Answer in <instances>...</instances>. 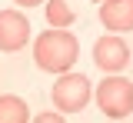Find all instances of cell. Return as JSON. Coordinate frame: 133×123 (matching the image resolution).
<instances>
[{
	"instance_id": "277c9868",
	"label": "cell",
	"mask_w": 133,
	"mask_h": 123,
	"mask_svg": "<svg viewBox=\"0 0 133 123\" xmlns=\"http://www.w3.org/2000/svg\"><path fill=\"white\" fill-rule=\"evenodd\" d=\"M93 63L113 77V73H120L127 63H130V47H127L116 33H107V37H100L97 43H93Z\"/></svg>"
},
{
	"instance_id": "ba28073f",
	"label": "cell",
	"mask_w": 133,
	"mask_h": 123,
	"mask_svg": "<svg viewBox=\"0 0 133 123\" xmlns=\"http://www.w3.org/2000/svg\"><path fill=\"white\" fill-rule=\"evenodd\" d=\"M47 23L53 30H66L73 23V10L66 0H47Z\"/></svg>"
},
{
	"instance_id": "30bf717a",
	"label": "cell",
	"mask_w": 133,
	"mask_h": 123,
	"mask_svg": "<svg viewBox=\"0 0 133 123\" xmlns=\"http://www.w3.org/2000/svg\"><path fill=\"white\" fill-rule=\"evenodd\" d=\"M14 3H20V7H37L40 0H14Z\"/></svg>"
},
{
	"instance_id": "5b68a950",
	"label": "cell",
	"mask_w": 133,
	"mask_h": 123,
	"mask_svg": "<svg viewBox=\"0 0 133 123\" xmlns=\"http://www.w3.org/2000/svg\"><path fill=\"white\" fill-rule=\"evenodd\" d=\"M30 43V20L17 10H0V50L17 53Z\"/></svg>"
},
{
	"instance_id": "8992f818",
	"label": "cell",
	"mask_w": 133,
	"mask_h": 123,
	"mask_svg": "<svg viewBox=\"0 0 133 123\" xmlns=\"http://www.w3.org/2000/svg\"><path fill=\"white\" fill-rule=\"evenodd\" d=\"M100 23L110 33L133 30V0H103L100 3Z\"/></svg>"
},
{
	"instance_id": "6da1fadb",
	"label": "cell",
	"mask_w": 133,
	"mask_h": 123,
	"mask_svg": "<svg viewBox=\"0 0 133 123\" xmlns=\"http://www.w3.org/2000/svg\"><path fill=\"white\" fill-rule=\"evenodd\" d=\"M77 57H80V43L70 30H47L33 40V63L47 73H57V77L70 73Z\"/></svg>"
},
{
	"instance_id": "52a82bcc",
	"label": "cell",
	"mask_w": 133,
	"mask_h": 123,
	"mask_svg": "<svg viewBox=\"0 0 133 123\" xmlns=\"http://www.w3.org/2000/svg\"><path fill=\"white\" fill-rule=\"evenodd\" d=\"M0 123H30V106L14 93L0 97Z\"/></svg>"
},
{
	"instance_id": "7a4b0ae2",
	"label": "cell",
	"mask_w": 133,
	"mask_h": 123,
	"mask_svg": "<svg viewBox=\"0 0 133 123\" xmlns=\"http://www.w3.org/2000/svg\"><path fill=\"white\" fill-rule=\"evenodd\" d=\"M97 106L103 110V117L110 120H123L133 113V83L123 77H107L97 87Z\"/></svg>"
},
{
	"instance_id": "3957f363",
	"label": "cell",
	"mask_w": 133,
	"mask_h": 123,
	"mask_svg": "<svg viewBox=\"0 0 133 123\" xmlns=\"http://www.w3.org/2000/svg\"><path fill=\"white\" fill-rule=\"evenodd\" d=\"M90 93H93V87H90V80L83 73H63L53 83V90H50L53 106L60 113H80L83 106L90 103Z\"/></svg>"
},
{
	"instance_id": "9c48e42d",
	"label": "cell",
	"mask_w": 133,
	"mask_h": 123,
	"mask_svg": "<svg viewBox=\"0 0 133 123\" xmlns=\"http://www.w3.org/2000/svg\"><path fill=\"white\" fill-rule=\"evenodd\" d=\"M33 123H66V120L60 117V113H40V117H37Z\"/></svg>"
},
{
	"instance_id": "8fae6325",
	"label": "cell",
	"mask_w": 133,
	"mask_h": 123,
	"mask_svg": "<svg viewBox=\"0 0 133 123\" xmlns=\"http://www.w3.org/2000/svg\"><path fill=\"white\" fill-rule=\"evenodd\" d=\"M90 3H93V0H90ZM100 3H103V0H100Z\"/></svg>"
}]
</instances>
